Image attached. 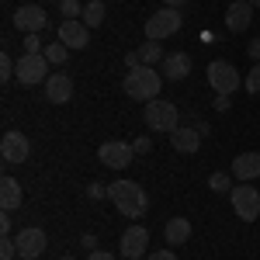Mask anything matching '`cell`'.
<instances>
[{"label":"cell","instance_id":"1","mask_svg":"<svg viewBox=\"0 0 260 260\" xmlns=\"http://www.w3.org/2000/svg\"><path fill=\"white\" fill-rule=\"evenodd\" d=\"M108 198L128 219H139V215H146V208H149V198H146V191H142L136 180H115V184H108Z\"/></svg>","mask_w":260,"mask_h":260},{"label":"cell","instance_id":"2","mask_svg":"<svg viewBox=\"0 0 260 260\" xmlns=\"http://www.w3.org/2000/svg\"><path fill=\"white\" fill-rule=\"evenodd\" d=\"M121 87H125V94L132 101H156L163 87V73L153 70V66H132L128 77L121 80Z\"/></svg>","mask_w":260,"mask_h":260},{"label":"cell","instance_id":"3","mask_svg":"<svg viewBox=\"0 0 260 260\" xmlns=\"http://www.w3.org/2000/svg\"><path fill=\"white\" fill-rule=\"evenodd\" d=\"M142 118H146V128H149V132H174V128H180L177 104H170V101H163V98L146 101Z\"/></svg>","mask_w":260,"mask_h":260},{"label":"cell","instance_id":"4","mask_svg":"<svg viewBox=\"0 0 260 260\" xmlns=\"http://www.w3.org/2000/svg\"><path fill=\"white\" fill-rule=\"evenodd\" d=\"M208 83H212V90L215 94H222V98H229V94H236L243 87V77H240V70L233 66V62H225V59H215V62H208Z\"/></svg>","mask_w":260,"mask_h":260},{"label":"cell","instance_id":"5","mask_svg":"<svg viewBox=\"0 0 260 260\" xmlns=\"http://www.w3.org/2000/svg\"><path fill=\"white\" fill-rule=\"evenodd\" d=\"M180 24H184V18H180L177 7H160L153 18L146 21V39L163 42V39H170V35H177Z\"/></svg>","mask_w":260,"mask_h":260},{"label":"cell","instance_id":"6","mask_svg":"<svg viewBox=\"0 0 260 260\" xmlns=\"http://www.w3.org/2000/svg\"><path fill=\"white\" fill-rule=\"evenodd\" d=\"M229 201H233V212H236L243 222H257V215H260V191L257 187L236 184V187L229 191Z\"/></svg>","mask_w":260,"mask_h":260},{"label":"cell","instance_id":"7","mask_svg":"<svg viewBox=\"0 0 260 260\" xmlns=\"http://www.w3.org/2000/svg\"><path fill=\"white\" fill-rule=\"evenodd\" d=\"M18 80L21 87H35V83L49 80V59L45 52H24L18 59Z\"/></svg>","mask_w":260,"mask_h":260},{"label":"cell","instance_id":"8","mask_svg":"<svg viewBox=\"0 0 260 260\" xmlns=\"http://www.w3.org/2000/svg\"><path fill=\"white\" fill-rule=\"evenodd\" d=\"M132 156H136V149L121 139H108V142H101V149H98V160L104 167H111V170H125L132 163Z\"/></svg>","mask_w":260,"mask_h":260},{"label":"cell","instance_id":"9","mask_svg":"<svg viewBox=\"0 0 260 260\" xmlns=\"http://www.w3.org/2000/svg\"><path fill=\"white\" fill-rule=\"evenodd\" d=\"M28 153H31V142L24 132H4V139H0V160L4 163H24L28 160Z\"/></svg>","mask_w":260,"mask_h":260},{"label":"cell","instance_id":"10","mask_svg":"<svg viewBox=\"0 0 260 260\" xmlns=\"http://www.w3.org/2000/svg\"><path fill=\"white\" fill-rule=\"evenodd\" d=\"M45 24H49V18H45V11L39 4H21L14 11V28L24 31V35H39V31H45Z\"/></svg>","mask_w":260,"mask_h":260},{"label":"cell","instance_id":"11","mask_svg":"<svg viewBox=\"0 0 260 260\" xmlns=\"http://www.w3.org/2000/svg\"><path fill=\"white\" fill-rule=\"evenodd\" d=\"M146 246H149V233L142 225H128L121 233V243H118V253L125 260H142L146 257Z\"/></svg>","mask_w":260,"mask_h":260},{"label":"cell","instance_id":"12","mask_svg":"<svg viewBox=\"0 0 260 260\" xmlns=\"http://www.w3.org/2000/svg\"><path fill=\"white\" fill-rule=\"evenodd\" d=\"M14 243H18L21 260H39L42 253H45V246H49V240H45V233H42L39 225H28V229H21Z\"/></svg>","mask_w":260,"mask_h":260},{"label":"cell","instance_id":"13","mask_svg":"<svg viewBox=\"0 0 260 260\" xmlns=\"http://www.w3.org/2000/svg\"><path fill=\"white\" fill-rule=\"evenodd\" d=\"M45 98L49 104H70L73 98V77L59 70V73H49V80H45Z\"/></svg>","mask_w":260,"mask_h":260},{"label":"cell","instance_id":"14","mask_svg":"<svg viewBox=\"0 0 260 260\" xmlns=\"http://www.w3.org/2000/svg\"><path fill=\"white\" fill-rule=\"evenodd\" d=\"M253 4L250 0H233L229 4V11H225V28L233 31V35H240V31H246L250 24H253Z\"/></svg>","mask_w":260,"mask_h":260},{"label":"cell","instance_id":"15","mask_svg":"<svg viewBox=\"0 0 260 260\" xmlns=\"http://www.w3.org/2000/svg\"><path fill=\"white\" fill-rule=\"evenodd\" d=\"M59 42L66 49H87L90 45V28L83 21H62L59 24Z\"/></svg>","mask_w":260,"mask_h":260},{"label":"cell","instance_id":"16","mask_svg":"<svg viewBox=\"0 0 260 260\" xmlns=\"http://www.w3.org/2000/svg\"><path fill=\"white\" fill-rule=\"evenodd\" d=\"M170 142H174V149H177V153L191 156V153H198V146H201V132L194 128V125H180V128L170 132Z\"/></svg>","mask_w":260,"mask_h":260},{"label":"cell","instance_id":"17","mask_svg":"<svg viewBox=\"0 0 260 260\" xmlns=\"http://www.w3.org/2000/svg\"><path fill=\"white\" fill-rule=\"evenodd\" d=\"M233 177L240 184H250V180L260 177V153H240L233 160Z\"/></svg>","mask_w":260,"mask_h":260},{"label":"cell","instance_id":"18","mask_svg":"<svg viewBox=\"0 0 260 260\" xmlns=\"http://www.w3.org/2000/svg\"><path fill=\"white\" fill-rule=\"evenodd\" d=\"M160 73H163V80H184L191 73V56L187 52H167Z\"/></svg>","mask_w":260,"mask_h":260},{"label":"cell","instance_id":"19","mask_svg":"<svg viewBox=\"0 0 260 260\" xmlns=\"http://www.w3.org/2000/svg\"><path fill=\"white\" fill-rule=\"evenodd\" d=\"M163 240L170 243V246H184V243L191 240V222L184 219V215L170 219L167 225H163Z\"/></svg>","mask_w":260,"mask_h":260},{"label":"cell","instance_id":"20","mask_svg":"<svg viewBox=\"0 0 260 260\" xmlns=\"http://www.w3.org/2000/svg\"><path fill=\"white\" fill-rule=\"evenodd\" d=\"M21 201H24L21 184H18L14 177H4V180H0V205H4V212H14V208H21Z\"/></svg>","mask_w":260,"mask_h":260},{"label":"cell","instance_id":"21","mask_svg":"<svg viewBox=\"0 0 260 260\" xmlns=\"http://www.w3.org/2000/svg\"><path fill=\"white\" fill-rule=\"evenodd\" d=\"M80 21L87 24V28H101V24H104V4H101V0H87Z\"/></svg>","mask_w":260,"mask_h":260},{"label":"cell","instance_id":"22","mask_svg":"<svg viewBox=\"0 0 260 260\" xmlns=\"http://www.w3.org/2000/svg\"><path fill=\"white\" fill-rule=\"evenodd\" d=\"M136 52H139V62H142V66L163 62V49H160V42H153V39H146L139 49H136Z\"/></svg>","mask_w":260,"mask_h":260},{"label":"cell","instance_id":"23","mask_svg":"<svg viewBox=\"0 0 260 260\" xmlns=\"http://www.w3.org/2000/svg\"><path fill=\"white\" fill-rule=\"evenodd\" d=\"M45 59L56 62V66H62V62L70 59V49H66L62 42H52V45H45Z\"/></svg>","mask_w":260,"mask_h":260},{"label":"cell","instance_id":"24","mask_svg":"<svg viewBox=\"0 0 260 260\" xmlns=\"http://www.w3.org/2000/svg\"><path fill=\"white\" fill-rule=\"evenodd\" d=\"M59 14L66 21H80L83 18V4H80V0H62V4H59Z\"/></svg>","mask_w":260,"mask_h":260},{"label":"cell","instance_id":"25","mask_svg":"<svg viewBox=\"0 0 260 260\" xmlns=\"http://www.w3.org/2000/svg\"><path fill=\"white\" fill-rule=\"evenodd\" d=\"M0 80H4V83L18 80V62L11 59V56H7V52H4V56H0Z\"/></svg>","mask_w":260,"mask_h":260},{"label":"cell","instance_id":"26","mask_svg":"<svg viewBox=\"0 0 260 260\" xmlns=\"http://www.w3.org/2000/svg\"><path fill=\"white\" fill-rule=\"evenodd\" d=\"M229 184H233V174H212V177H208V187H212L215 194H222V191H233Z\"/></svg>","mask_w":260,"mask_h":260},{"label":"cell","instance_id":"27","mask_svg":"<svg viewBox=\"0 0 260 260\" xmlns=\"http://www.w3.org/2000/svg\"><path fill=\"white\" fill-rule=\"evenodd\" d=\"M243 87H246V94H260V62H253V70L243 77Z\"/></svg>","mask_w":260,"mask_h":260},{"label":"cell","instance_id":"28","mask_svg":"<svg viewBox=\"0 0 260 260\" xmlns=\"http://www.w3.org/2000/svg\"><path fill=\"white\" fill-rule=\"evenodd\" d=\"M14 257H18V243L7 236V240L0 243V260H14Z\"/></svg>","mask_w":260,"mask_h":260},{"label":"cell","instance_id":"29","mask_svg":"<svg viewBox=\"0 0 260 260\" xmlns=\"http://www.w3.org/2000/svg\"><path fill=\"white\" fill-rule=\"evenodd\" d=\"M24 52H45V45H42L39 35H24Z\"/></svg>","mask_w":260,"mask_h":260},{"label":"cell","instance_id":"30","mask_svg":"<svg viewBox=\"0 0 260 260\" xmlns=\"http://www.w3.org/2000/svg\"><path fill=\"white\" fill-rule=\"evenodd\" d=\"M132 149H136V153L142 156V153H149V149H153V139H146V136H139V139L132 142Z\"/></svg>","mask_w":260,"mask_h":260},{"label":"cell","instance_id":"31","mask_svg":"<svg viewBox=\"0 0 260 260\" xmlns=\"http://www.w3.org/2000/svg\"><path fill=\"white\" fill-rule=\"evenodd\" d=\"M246 52H250V59H253V62H260V39L250 42V45H246Z\"/></svg>","mask_w":260,"mask_h":260},{"label":"cell","instance_id":"32","mask_svg":"<svg viewBox=\"0 0 260 260\" xmlns=\"http://www.w3.org/2000/svg\"><path fill=\"white\" fill-rule=\"evenodd\" d=\"M146 260H177V257H174V250H156V253H149Z\"/></svg>","mask_w":260,"mask_h":260},{"label":"cell","instance_id":"33","mask_svg":"<svg viewBox=\"0 0 260 260\" xmlns=\"http://www.w3.org/2000/svg\"><path fill=\"white\" fill-rule=\"evenodd\" d=\"M87 260H115V253H108V250H90Z\"/></svg>","mask_w":260,"mask_h":260},{"label":"cell","instance_id":"34","mask_svg":"<svg viewBox=\"0 0 260 260\" xmlns=\"http://www.w3.org/2000/svg\"><path fill=\"white\" fill-rule=\"evenodd\" d=\"M80 246H83V250H98V240H94V236L87 233V236H83V240H80Z\"/></svg>","mask_w":260,"mask_h":260},{"label":"cell","instance_id":"35","mask_svg":"<svg viewBox=\"0 0 260 260\" xmlns=\"http://www.w3.org/2000/svg\"><path fill=\"white\" fill-rule=\"evenodd\" d=\"M0 233H4V240L11 236V215H4V219H0Z\"/></svg>","mask_w":260,"mask_h":260},{"label":"cell","instance_id":"36","mask_svg":"<svg viewBox=\"0 0 260 260\" xmlns=\"http://www.w3.org/2000/svg\"><path fill=\"white\" fill-rule=\"evenodd\" d=\"M215 108H219V111H229V98H222V94H215Z\"/></svg>","mask_w":260,"mask_h":260},{"label":"cell","instance_id":"37","mask_svg":"<svg viewBox=\"0 0 260 260\" xmlns=\"http://www.w3.org/2000/svg\"><path fill=\"white\" fill-rule=\"evenodd\" d=\"M184 4H187V0H163V7H177V11L184 7Z\"/></svg>","mask_w":260,"mask_h":260},{"label":"cell","instance_id":"38","mask_svg":"<svg viewBox=\"0 0 260 260\" xmlns=\"http://www.w3.org/2000/svg\"><path fill=\"white\" fill-rule=\"evenodd\" d=\"M250 4H253V7H260V0H250Z\"/></svg>","mask_w":260,"mask_h":260},{"label":"cell","instance_id":"39","mask_svg":"<svg viewBox=\"0 0 260 260\" xmlns=\"http://www.w3.org/2000/svg\"><path fill=\"white\" fill-rule=\"evenodd\" d=\"M62 260H73V257H62Z\"/></svg>","mask_w":260,"mask_h":260},{"label":"cell","instance_id":"40","mask_svg":"<svg viewBox=\"0 0 260 260\" xmlns=\"http://www.w3.org/2000/svg\"><path fill=\"white\" fill-rule=\"evenodd\" d=\"M56 4H62V0H56Z\"/></svg>","mask_w":260,"mask_h":260}]
</instances>
